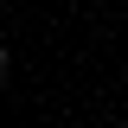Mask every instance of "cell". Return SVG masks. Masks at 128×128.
<instances>
[{"label":"cell","mask_w":128,"mask_h":128,"mask_svg":"<svg viewBox=\"0 0 128 128\" xmlns=\"http://www.w3.org/2000/svg\"><path fill=\"white\" fill-rule=\"evenodd\" d=\"M0 83H6V45H0Z\"/></svg>","instance_id":"cell-1"}]
</instances>
